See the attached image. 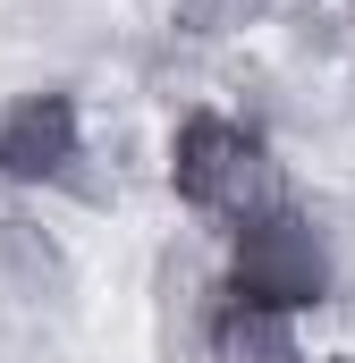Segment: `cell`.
<instances>
[{
    "mask_svg": "<svg viewBox=\"0 0 355 363\" xmlns=\"http://www.w3.org/2000/svg\"><path fill=\"white\" fill-rule=\"evenodd\" d=\"M220 287L237 296V304H263V313H288V321H305V313H322L330 296H339V254H330V228L305 211V203H263V211H246L237 228H229V271Z\"/></svg>",
    "mask_w": 355,
    "mask_h": 363,
    "instance_id": "1",
    "label": "cell"
},
{
    "mask_svg": "<svg viewBox=\"0 0 355 363\" xmlns=\"http://www.w3.org/2000/svg\"><path fill=\"white\" fill-rule=\"evenodd\" d=\"M68 287H77V262H68V245H60L43 220L9 211V220H0V296L34 313V304H68Z\"/></svg>",
    "mask_w": 355,
    "mask_h": 363,
    "instance_id": "5",
    "label": "cell"
},
{
    "mask_svg": "<svg viewBox=\"0 0 355 363\" xmlns=\"http://www.w3.org/2000/svg\"><path fill=\"white\" fill-rule=\"evenodd\" d=\"M161 178H170V194L195 220H229V228H237L246 211H263V203L288 194L271 135L254 118H229V110H186V118H178Z\"/></svg>",
    "mask_w": 355,
    "mask_h": 363,
    "instance_id": "2",
    "label": "cell"
},
{
    "mask_svg": "<svg viewBox=\"0 0 355 363\" xmlns=\"http://www.w3.org/2000/svg\"><path fill=\"white\" fill-rule=\"evenodd\" d=\"M77 161H85V110L68 85H34L0 101V186L43 194L77 178Z\"/></svg>",
    "mask_w": 355,
    "mask_h": 363,
    "instance_id": "3",
    "label": "cell"
},
{
    "mask_svg": "<svg viewBox=\"0 0 355 363\" xmlns=\"http://www.w3.org/2000/svg\"><path fill=\"white\" fill-rule=\"evenodd\" d=\"M279 0H170V26L186 43H229V34H254Z\"/></svg>",
    "mask_w": 355,
    "mask_h": 363,
    "instance_id": "6",
    "label": "cell"
},
{
    "mask_svg": "<svg viewBox=\"0 0 355 363\" xmlns=\"http://www.w3.org/2000/svg\"><path fill=\"white\" fill-rule=\"evenodd\" d=\"M195 355H203V363H313V355H305V330H296L288 313L237 304L229 287H212L203 330H195Z\"/></svg>",
    "mask_w": 355,
    "mask_h": 363,
    "instance_id": "4",
    "label": "cell"
}]
</instances>
